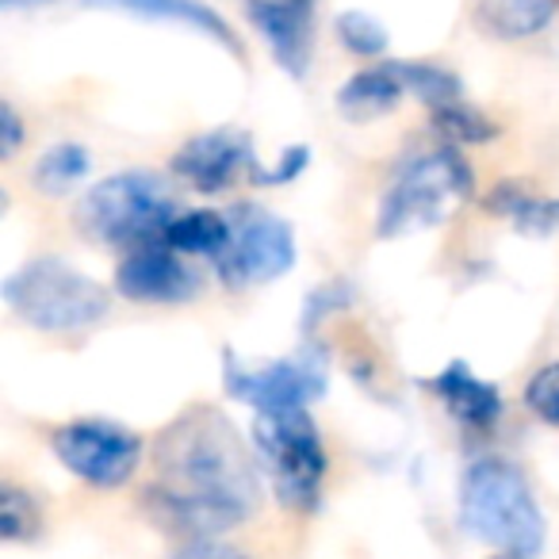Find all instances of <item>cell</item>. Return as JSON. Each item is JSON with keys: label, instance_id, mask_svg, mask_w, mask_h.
<instances>
[{"label": "cell", "instance_id": "1", "mask_svg": "<svg viewBox=\"0 0 559 559\" xmlns=\"http://www.w3.org/2000/svg\"><path fill=\"white\" fill-rule=\"evenodd\" d=\"M150 521L185 540L218 536L261 506L257 464L238 426L215 406H192L157 433L154 479L142 490Z\"/></svg>", "mask_w": 559, "mask_h": 559}, {"label": "cell", "instance_id": "5", "mask_svg": "<svg viewBox=\"0 0 559 559\" xmlns=\"http://www.w3.org/2000/svg\"><path fill=\"white\" fill-rule=\"evenodd\" d=\"M4 304L43 334H85L108 319L111 292L62 257H35L4 280Z\"/></svg>", "mask_w": 559, "mask_h": 559}, {"label": "cell", "instance_id": "20", "mask_svg": "<svg viewBox=\"0 0 559 559\" xmlns=\"http://www.w3.org/2000/svg\"><path fill=\"white\" fill-rule=\"evenodd\" d=\"M399 73H403L406 96L421 100L429 111L449 108V104L464 100V81L449 70V66L437 62H399Z\"/></svg>", "mask_w": 559, "mask_h": 559}, {"label": "cell", "instance_id": "22", "mask_svg": "<svg viewBox=\"0 0 559 559\" xmlns=\"http://www.w3.org/2000/svg\"><path fill=\"white\" fill-rule=\"evenodd\" d=\"M43 533V513L27 490H20L16 483L0 487V536L12 544H27Z\"/></svg>", "mask_w": 559, "mask_h": 559}, {"label": "cell", "instance_id": "28", "mask_svg": "<svg viewBox=\"0 0 559 559\" xmlns=\"http://www.w3.org/2000/svg\"><path fill=\"white\" fill-rule=\"evenodd\" d=\"M20 142H24V123H20V111L4 100V104H0V157H16Z\"/></svg>", "mask_w": 559, "mask_h": 559}, {"label": "cell", "instance_id": "15", "mask_svg": "<svg viewBox=\"0 0 559 559\" xmlns=\"http://www.w3.org/2000/svg\"><path fill=\"white\" fill-rule=\"evenodd\" d=\"M403 96L406 85L403 73H399V62H372L337 88V111L349 123H368V119H380L391 108H399Z\"/></svg>", "mask_w": 559, "mask_h": 559}, {"label": "cell", "instance_id": "27", "mask_svg": "<svg viewBox=\"0 0 559 559\" xmlns=\"http://www.w3.org/2000/svg\"><path fill=\"white\" fill-rule=\"evenodd\" d=\"M173 559H249L234 544L218 540V536H200V540H185Z\"/></svg>", "mask_w": 559, "mask_h": 559}, {"label": "cell", "instance_id": "11", "mask_svg": "<svg viewBox=\"0 0 559 559\" xmlns=\"http://www.w3.org/2000/svg\"><path fill=\"white\" fill-rule=\"evenodd\" d=\"M200 288V272L169 246L131 249L116 269V292L131 304H188Z\"/></svg>", "mask_w": 559, "mask_h": 559}, {"label": "cell", "instance_id": "21", "mask_svg": "<svg viewBox=\"0 0 559 559\" xmlns=\"http://www.w3.org/2000/svg\"><path fill=\"white\" fill-rule=\"evenodd\" d=\"M433 134L449 146H483L498 134V127L483 116L479 108H472L467 100L460 104H449V108H437L433 111Z\"/></svg>", "mask_w": 559, "mask_h": 559}, {"label": "cell", "instance_id": "23", "mask_svg": "<svg viewBox=\"0 0 559 559\" xmlns=\"http://www.w3.org/2000/svg\"><path fill=\"white\" fill-rule=\"evenodd\" d=\"M353 299H357V292H353L349 280H326V284H319V288L304 299V311H299V334L319 337L322 322L334 319V314H342L345 307H353Z\"/></svg>", "mask_w": 559, "mask_h": 559}, {"label": "cell", "instance_id": "8", "mask_svg": "<svg viewBox=\"0 0 559 559\" xmlns=\"http://www.w3.org/2000/svg\"><path fill=\"white\" fill-rule=\"evenodd\" d=\"M230 246L218 261H211L223 288H261L296 269V230L288 218L272 215L269 207H257V203H238L230 211Z\"/></svg>", "mask_w": 559, "mask_h": 559}, {"label": "cell", "instance_id": "25", "mask_svg": "<svg viewBox=\"0 0 559 559\" xmlns=\"http://www.w3.org/2000/svg\"><path fill=\"white\" fill-rule=\"evenodd\" d=\"M525 406L544 421V426H559V360L536 368L525 383Z\"/></svg>", "mask_w": 559, "mask_h": 559}, {"label": "cell", "instance_id": "24", "mask_svg": "<svg viewBox=\"0 0 559 559\" xmlns=\"http://www.w3.org/2000/svg\"><path fill=\"white\" fill-rule=\"evenodd\" d=\"M334 27H337V39H342V47L349 50V55H357V58L388 55V43H391L388 27L376 16H368V12H360V9L342 12Z\"/></svg>", "mask_w": 559, "mask_h": 559}, {"label": "cell", "instance_id": "14", "mask_svg": "<svg viewBox=\"0 0 559 559\" xmlns=\"http://www.w3.org/2000/svg\"><path fill=\"white\" fill-rule=\"evenodd\" d=\"M88 4H100V9H119V12H134V16L146 20H169V24L192 27L203 39L218 43L230 55H241V39L223 16H218L211 4L203 0H88Z\"/></svg>", "mask_w": 559, "mask_h": 559}, {"label": "cell", "instance_id": "19", "mask_svg": "<svg viewBox=\"0 0 559 559\" xmlns=\"http://www.w3.org/2000/svg\"><path fill=\"white\" fill-rule=\"evenodd\" d=\"M88 169H93V157H88V150L81 146V142H58V146H50L47 154L35 162L32 185L39 188L43 195H55L58 200V195L73 192V188L88 177Z\"/></svg>", "mask_w": 559, "mask_h": 559}, {"label": "cell", "instance_id": "3", "mask_svg": "<svg viewBox=\"0 0 559 559\" xmlns=\"http://www.w3.org/2000/svg\"><path fill=\"white\" fill-rule=\"evenodd\" d=\"M475 195V169L460 146L437 142L426 150H411L391 169L388 188L376 211V234L380 238H403V234L441 226L452 203H467Z\"/></svg>", "mask_w": 559, "mask_h": 559}, {"label": "cell", "instance_id": "30", "mask_svg": "<svg viewBox=\"0 0 559 559\" xmlns=\"http://www.w3.org/2000/svg\"><path fill=\"white\" fill-rule=\"evenodd\" d=\"M495 559H521V556H495Z\"/></svg>", "mask_w": 559, "mask_h": 559}, {"label": "cell", "instance_id": "6", "mask_svg": "<svg viewBox=\"0 0 559 559\" xmlns=\"http://www.w3.org/2000/svg\"><path fill=\"white\" fill-rule=\"evenodd\" d=\"M253 444L280 502L296 513L319 510L330 460H326V444H322V433H319V426H314L311 411L257 414Z\"/></svg>", "mask_w": 559, "mask_h": 559}, {"label": "cell", "instance_id": "9", "mask_svg": "<svg viewBox=\"0 0 559 559\" xmlns=\"http://www.w3.org/2000/svg\"><path fill=\"white\" fill-rule=\"evenodd\" d=\"M50 449L62 460V467H70L81 483L100 490H116L123 483H131L142 456H146L142 437L108 418L66 421L50 437Z\"/></svg>", "mask_w": 559, "mask_h": 559}, {"label": "cell", "instance_id": "7", "mask_svg": "<svg viewBox=\"0 0 559 559\" xmlns=\"http://www.w3.org/2000/svg\"><path fill=\"white\" fill-rule=\"evenodd\" d=\"M223 388L257 414L307 411L330 388V349L319 337H304L292 357L249 365L234 349L223 353Z\"/></svg>", "mask_w": 559, "mask_h": 559}, {"label": "cell", "instance_id": "10", "mask_svg": "<svg viewBox=\"0 0 559 559\" xmlns=\"http://www.w3.org/2000/svg\"><path fill=\"white\" fill-rule=\"evenodd\" d=\"M261 157L253 150V139L238 127H218V131H203L188 139L185 146L173 154L169 173L200 195H218L234 188L238 180H253L261 169Z\"/></svg>", "mask_w": 559, "mask_h": 559}, {"label": "cell", "instance_id": "18", "mask_svg": "<svg viewBox=\"0 0 559 559\" xmlns=\"http://www.w3.org/2000/svg\"><path fill=\"white\" fill-rule=\"evenodd\" d=\"M559 16V0H475V20L495 39H533Z\"/></svg>", "mask_w": 559, "mask_h": 559}, {"label": "cell", "instance_id": "17", "mask_svg": "<svg viewBox=\"0 0 559 559\" xmlns=\"http://www.w3.org/2000/svg\"><path fill=\"white\" fill-rule=\"evenodd\" d=\"M230 215L215 207H185L165 230L162 246L177 249L185 257H207V261H218L230 246Z\"/></svg>", "mask_w": 559, "mask_h": 559}, {"label": "cell", "instance_id": "16", "mask_svg": "<svg viewBox=\"0 0 559 559\" xmlns=\"http://www.w3.org/2000/svg\"><path fill=\"white\" fill-rule=\"evenodd\" d=\"M483 203H487L490 215L506 218L513 230L528 234V238H548V234L559 230V200L533 192L521 180H498Z\"/></svg>", "mask_w": 559, "mask_h": 559}, {"label": "cell", "instance_id": "2", "mask_svg": "<svg viewBox=\"0 0 559 559\" xmlns=\"http://www.w3.org/2000/svg\"><path fill=\"white\" fill-rule=\"evenodd\" d=\"M460 521L475 540L502 556L536 559L544 548V513L518 464L506 456H479L460 479Z\"/></svg>", "mask_w": 559, "mask_h": 559}, {"label": "cell", "instance_id": "26", "mask_svg": "<svg viewBox=\"0 0 559 559\" xmlns=\"http://www.w3.org/2000/svg\"><path fill=\"white\" fill-rule=\"evenodd\" d=\"M307 169H311V146H288V150H280L276 165H261V169H257L253 185H261V188L292 185V180H299Z\"/></svg>", "mask_w": 559, "mask_h": 559}, {"label": "cell", "instance_id": "4", "mask_svg": "<svg viewBox=\"0 0 559 559\" xmlns=\"http://www.w3.org/2000/svg\"><path fill=\"white\" fill-rule=\"evenodd\" d=\"M177 215L180 207L169 185L142 169L111 173V177L96 180L73 211L78 230L85 238L100 241V246H116L123 253L162 246L165 230Z\"/></svg>", "mask_w": 559, "mask_h": 559}, {"label": "cell", "instance_id": "12", "mask_svg": "<svg viewBox=\"0 0 559 559\" xmlns=\"http://www.w3.org/2000/svg\"><path fill=\"white\" fill-rule=\"evenodd\" d=\"M246 16L288 78H307L314 58V0H246Z\"/></svg>", "mask_w": 559, "mask_h": 559}, {"label": "cell", "instance_id": "13", "mask_svg": "<svg viewBox=\"0 0 559 559\" xmlns=\"http://www.w3.org/2000/svg\"><path fill=\"white\" fill-rule=\"evenodd\" d=\"M421 388L449 411V418L456 426L472 429V433H490L502 421V391L498 383L483 380L467 360H449L437 376H429Z\"/></svg>", "mask_w": 559, "mask_h": 559}, {"label": "cell", "instance_id": "29", "mask_svg": "<svg viewBox=\"0 0 559 559\" xmlns=\"http://www.w3.org/2000/svg\"><path fill=\"white\" fill-rule=\"evenodd\" d=\"M12 4H20V0H9V9ZM32 4H50V0H32Z\"/></svg>", "mask_w": 559, "mask_h": 559}]
</instances>
